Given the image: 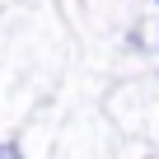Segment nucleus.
I'll use <instances>...</instances> for the list:
<instances>
[]
</instances>
